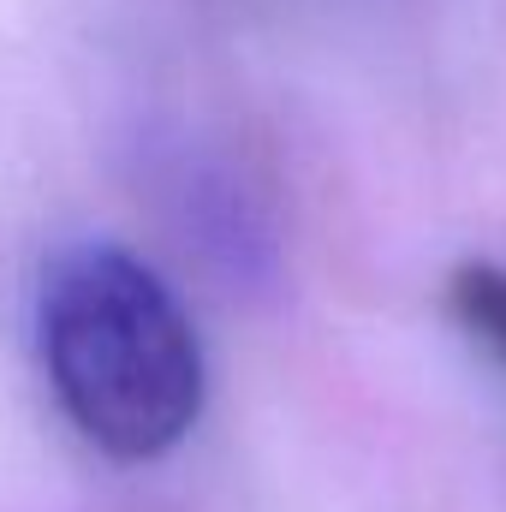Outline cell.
<instances>
[{
    "label": "cell",
    "mask_w": 506,
    "mask_h": 512,
    "mask_svg": "<svg viewBox=\"0 0 506 512\" xmlns=\"http://www.w3.org/2000/svg\"><path fill=\"white\" fill-rule=\"evenodd\" d=\"M36 340L78 435L120 465L173 453L203 411L197 328L167 280L120 245H78L48 268Z\"/></svg>",
    "instance_id": "obj_1"
},
{
    "label": "cell",
    "mask_w": 506,
    "mask_h": 512,
    "mask_svg": "<svg viewBox=\"0 0 506 512\" xmlns=\"http://www.w3.org/2000/svg\"><path fill=\"white\" fill-rule=\"evenodd\" d=\"M447 310L465 322V334L477 346H489V358L506 364V268L459 262L453 280H447Z\"/></svg>",
    "instance_id": "obj_2"
}]
</instances>
